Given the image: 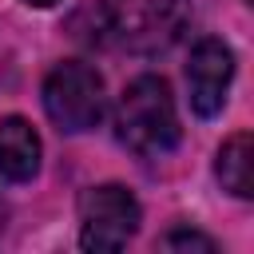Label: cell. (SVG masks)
<instances>
[{
    "instance_id": "obj_1",
    "label": "cell",
    "mask_w": 254,
    "mask_h": 254,
    "mask_svg": "<svg viewBox=\"0 0 254 254\" xmlns=\"http://www.w3.org/2000/svg\"><path fill=\"white\" fill-rule=\"evenodd\" d=\"M95 40L135 52V56H159L190 24L187 0H95Z\"/></svg>"
},
{
    "instance_id": "obj_2",
    "label": "cell",
    "mask_w": 254,
    "mask_h": 254,
    "mask_svg": "<svg viewBox=\"0 0 254 254\" xmlns=\"http://www.w3.org/2000/svg\"><path fill=\"white\" fill-rule=\"evenodd\" d=\"M115 135L127 151L143 159H159L175 151L179 143V111L167 79L159 75H139L123 87L119 107H115Z\"/></svg>"
},
{
    "instance_id": "obj_3",
    "label": "cell",
    "mask_w": 254,
    "mask_h": 254,
    "mask_svg": "<svg viewBox=\"0 0 254 254\" xmlns=\"http://www.w3.org/2000/svg\"><path fill=\"white\" fill-rule=\"evenodd\" d=\"M44 111L67 135L91 131L103 119V79H99V71L91 64H79V60L56 64L44 79Z\"/></svg>"
},
{
    "instance_id": "obj_4",
    "label": "cell",
    "mask_w": 254,
    "mask_h": 254,
    "mask_svg": "<svg viewBox=\"0 0 254 254\" xmlns=\"http://www.w3.org/2000/svg\"><path fill=\"white\" fill-rule=\"evenodd\" d=\"M139 230V202L127 187L103 183L79 194V246L83 250H123Z\"/></svg>"
},
{
    "instance_id": "obj_5",
    "label": "cell",
    "mask_w": 254,
    "mask_h": 254,
    "mask_svg": "<svg viewBox=\"0 0 254 254\" xmlns=\"http://www.w3.org/2000/svg\"><path fill=\"white\" fill-rule=\"evenodd\" d=\"M230 79H234V52L222 40H198L187 60V91H190V107L202 119L222 111Z\"/></svg>"
},
{
    "instance_id": "obj_6",
    "label": "cell",
    "mask_w": 254,
    "mask_h": 254,
    "mask_svg": "<svg viewBox=\"0 0 254 254\" xmlns=\"http://www.w3.org/2000/svg\"><path fill=\"white\" fill-rule=\"evenodd\" d=\"M40 171V135L32 131L28 119L4 115L0 119V179L8 183H28Z\"/></svg>"
},
{
    "instance_id": "obj_7",
    "label": "cell",
    "mask_w": 254,
    "mask_h": 254,
    "mask_svg": "<svg viewBox=\"0 0 254 254\" xmlns=\"http://www.w3.org/2000/svg\"><path fill=\"white\" fill-rule=\"evenodd\" d=\"M214 175H218L222 190H230L234 198H254V139H250V131H234L218 147Z\"/></svg>"
},
{
    "instance_id": "obj_8",
    "label": "cell",
    "mask_w": 254,
    "mask_h": 254,
    "mask_svg": "<svg viewBox=\"0 0 254 254\" xmlns=\"http://www.w3.org/2000/svg\"><path fill=\"white\" fill-rule=\"evenodd\" d=\"M159 246L163 250H202V254H214L218 250V242L206 238V234H198V230H171V234H163Z\"/></svg>"
},
{
    "instance_id": "obj_9",
    "label": "cell",
    "mask_w": 254,
    "mask_h": 254,
    "mask_svg": "<svg viewBox=\"0 0 254 254\" xmlns=\"http://www.w3.org/2000/svg\"><path fill=\"white\" fill-rule=\"evenodd\" d=\"M24 4H32V8H52V4H60V0H24Z\"/></svg>"
}]
</instances>
